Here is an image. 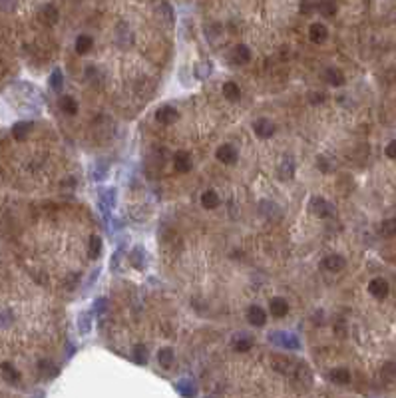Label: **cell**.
<instances>
[{
  "instance_id": "ba28073f",
  "label": "cell",
  "mask_w": 396,
  "mask_h": 398,
  "mask_svg": "<svg viewBox=\"0 0 396 398\" xmlns=\"http://www.w3.org/2000/svg\"><path fill=\"white\" fill-rule=\"evenodd\" d=\"M309 38L315 44H323L329 38V28L325 24H321V22H313L311 28H309Z\"/></svg>"
},
{
  "instance_id": "cb8c5ba5",
  "label": "cell",
  "mask_w": 396,
  "mask_h": 398,
  "mask_svg": "<svg viewBox=\"0 0 396 398\" xmlns=\"http://www.w3.org/2000/svg\"><path fill=\"white\" fill-rule=\"evenodd\" d=\"M217 203H219V196H217V192L207 190L205 194H201V205H203L205 209H215Z\"/></svg>"
},
{
  "instance_id": "836d02e7",
  "label": "cell",
  "mask_w": 396,
  "mask_h": 398,
  "mask_svg": "<svg viewBox=\"0 0 396 398\" xmlns=\"http://www.w3.org/2000/svg\"><path fill=\"white\" fill-rule=\"evenodd\" d=\"M40 373H42L44 377L52 379V377H56V375H58V369H56V365H54V363H50V361H42V363H40Z\"/></svg>"
},
{
  "instance_id": "7a4b0ae2",
  "label": "cell",
  "mask_w": 396,
  "mask_h": 398,
  "mask_svg": "<svg viewBox=\"0 0 396 398\" xmlns=\"http://www.w3.org/2000/svg\"><path fill=\"white\" fill-rule=\"evenodd\" d=\"M309 211H311L313 215L325 219V217H331V215L335 213V207H333L325 198L315 196V198H311V201H309Z\"/></svg>"
},
{
  "instance_id": "484cf974",
  "label": "cell",
  "mask_w": 396,
  "mask_h": 398,
  "mask_svg": "<svg viewBox=\"0 0 396 398\" xmlns=\"http://www.w3.org/2000/svg\"><path fill=\"white\" fill-rule=\"evenodd\" d=\"M92 44H94V40H92L90 36L82 34V36L76 38V52H78V54H88L90 48H92Z\"/></svg>"
},
{
  "instance_id": "4fadbf2b",
  "label": "cell",
  "mask_w": 396,
  "mask_h": 398,
  "mask_svg": "<svg viewBox=\"0 0 396 398\" xmlns=\"http://www.w3.org/2000/svg\"><path fill=\"white\" fill-rule=\"evenodd\" d=\"M231 60H233L235 64H247V62L251 60V50H249L245 44H237V46L233 48V52H231Z\"/></svg>"
},
{
  "instance_id": "d6a6232c",
  "label": "cell",
  "mask_w": 396,
  "mask_h": 398,
  "mask_svg": "<svg viewBox=\"0 0 396 398\" xmlns=\"http://www.w3.org/2000/svg\"><path fill=\"white\" fill-rule=\"evenodd\" d=\"M148 359H150V355H148V349H146L144 345H138V347L134 349V361H136L138 365H146V363H148Z\"/></svg>"
},
{
  "instance_id": "83f0119b",
  "label": "cell",
  "mask_w": 396,
  "mask_h": 398,
  "mask_svg": "<svg viewBox=\"0 0 396 398\" xmlns=\"http://www.w3.org/2000/svg\"><path fill=\"white\" fill-rule=\"evenodd\" d=\"M379 233L383 237H395L396 235V219H385L379 227Z\"/></svg>"
},
{
  "instance_id": "4316f807",
  "label": "cell",
  "mask_w": 396,
  "mask_h": 398,
  "mask_svg": "<svg viewBox=\"0 0 396 398\" xmlns=\"http://www.w3.org/2000/svg\"><path fill=\"white\" fill-rule=\"evenodd\" d=\"M319 12L323 14V16H327V18H331V16H335L337 14V2L335 0H323V2H319Z\"/></svg>"
},
{
  "instance_id": "74e56055",
  "label": "cell",
  "mask_w": 396,
  "mask_h": 398,
  "mask_svg": "<svg viewBox=\"0 0 396 398\" xmlns=\"http://www.w3.org/2000/svg\"><path fill=\"white\" fill-rule=\"evenodd\" d=\"M317 166H319V170H321L323 174L333 172V164H331V160H327L325 156H319V158H317Z\"/></svg>"
},
{
  "instance_id": "f1b7e54d",
  "label": "cell",
  "mask_w": 396,
  "mask_h": 398,
  "mask_svg": "<svg viewBox=\"0 0 396 398\" xmlns=\"http://www.w3.org/2000/svg\"><path fill=\"white\" fill-rule=\"evenodd\" d=\"M100 251H102V239L100 237H90V243H88V253H90V259H98L100 257Z\"/></svg>"
},
{
  "instance_id": "9a60e30c",
  "label": "cell",
  "mask_w": 396,
  "mask_h": 398,
  "mask_svg": "<svg viewBox=\"0 0 396 398\" xmlns=\"http://www.w3.org/2000/svg\"><path fill=\"white\" fill-rule=\"evenodd\" d=\"M269 307H271V313L275 317H285L289 313V303L283 299V297H273L269 301Z\"/></svg>"
},
{
  "instance_id": "8d00e7d4",
  "label": "cell",
  "mask_w": 396,
  "mask_h": 398,
  "mask_svg": "<svg viewBox=\"0 0 396 398\" xmlns=\"http://www.w3.org/2000/svg\"><path fill=\"white\" fill-rule=\"evenodd\" d=\"M381 375H383V377H385L387 381H391V379H396V363H387V365L383 367Z\"/></svg>"
},
{
  "instance_id": "7402d4cb",
  "label": "cell",
  "mask_w": 396,
  "mask_h": 398,
  "mask_svg": "<svg viewBox=\"0 0 396 398\" xmlns=\"http://www.w3.org/2000/svg\"><path fill=\"white\" fill-rule=\"evenodd\" d=\"M223 96L227 100H231V102H237L241 98V90H239V86L235 82H225L223 84Z\"/></svg>"
},
{
  "instance_id": "6da1fadb",
  "label": "cell",
  "mask_w": 396,
  "mask_h": 398,
  "mask_svg": "<svg viewBox=\"0 0 396 398\" xmlns=\"http://www.w3.org/2000/svg\"><path fill=\"white\" fill-rule=\"evenodd\" d=\"M271 343H275L277 347L287 349V351H297V349H301L299 339H297L295 335H291V333H285V331H275V333H271Z\"/></svg>"
},
{
  "instance_id": "5b68a950",
  "label": "cell",
  "mask_w": 396,
  "mask_h": 398,
  "mask_svg": "<svg viewBox=\"0 0 396 398\" xmlns=\"http://www.w3.org/2000/svg\"><path fill=\"white\" fill-rule=\"evenodd\" d=\"M275 124L269 120V118H259L255 124H253V132H255V136L257 138H261V140H267V138H271L273 134H275Z\"/></svg>"
},
{
  "instance_id": "f35d334b",
  "label": "cell",
  "mask_w": 396,
  "mask_h": 398,
  "mask_svg": "<svg viewBox=\"0 0 396 398\" xmlns=\"http://www.w3.org/2000/svg\"><path fill=\"white\" fill-rule=\"evenodd\" d=\"M12 323V313L6 309V311H0V329H4V327H8Z\"/></svg>"
},
{
  "instance_id": "3957f363",
  "label": "cell",
  "mask_w": 396,
  "mask_h": 398,
  "mask_svg": "<svg viewBox=\"0 0 396 398\" xmlns=\"http://www.w3.org/2000/svg\"><path fill=\"white\" fill-rule=\"evenodd\" d=\"M369 293H371L375 299H387L389 293H391V285H389L387 279L375 277V279L369 283Z\"/></svg>"
},
{
  "instance_id": "7c38bea8",
  "label": "cell",
  "mask_w": 396,
  "mask_h": 398,
  "mask_svg": "<svg viewBox=\"0 0 396 398\" xmlns=\"http://www.w3.org/2000/svg\"><path fill=\"white\" fill-rule=\"evenodd\" d=\"M247 321H249L253 327H263V325L267 323V313H265V309H261V307H257V305L249 307V311H247Z\"/></svg>"
},
{
  "instance_id": "ffe728a7",
  "label": "cell",
  "mask_w": 396,
  "mask_h": 398,
  "mask_svg": "<svg viewBox=\"0 0 396 398\" xmlns=\"http://www.w3.org/2000/svg\"><path fill=\"white\" fill-rule=\"evenodd\" d=\"M293 174H295V164H293V160H291V158L283 160L281 166H279V178L285 180V182H289V180L293 178Z\"/></svg>"
},
{
  "instance_id": "d590c367",
  "label": "cell",
  "mask_w": 396,
  "mask_h": 398,
  "mask_svg": "<svg viewBox=\"0 0 396 398\" xmlns=\"http://www.w3.org/2000/svg\"><path fill=\"white\" fill-rule=\"evenodd\" d=\"M211 74V64L209 62H199L196 66V76L198 78H207Z\"/></svg>"
},
{
  "instance_id": "8fae6325",
  "label": "cell",
  "mask_w": 396,
  "mask_h": 398,
  "mask_svg": "<svg viewBox=\"0 0 396 398\" xmlns=\"http://www.w3.org/2000/svg\"><path fill=\"white\" fill-rule=\"evenodd\" d=\"M215 158L221 162V164H235L237 162V150L233 148V146H229V144H225V146H221V148H217V152H215Z\"/></svg>"
},
{
  "instance_id": "2e32d148",
  "label": "cell",
  "mask_w": 396,
  "mask_h": 398,
  "mask_svg": "<svg viewBox=\"0 0 396 398\" xmlns=\"http://www.w3.org/2000/svg\"><path fill=\"white\" fill-rule=\"evenodd\" d=\"M30 130H32V124H30V122H18V124L12 126V136H14V140L24 142V140L28 138Z\"/></svg>"
},
{
  "instance_id": "60d3db41",
  "label": "cell",
  "mask_w": 396,
  "mask_h": 398,
  "mask_svg": "<svg viewBox=\"0 0 396 398\" xmlns=\"http://www.w3.org/2000/svg\"><path fill=\"white\" fill-rule=\"evenodd\" d=\"M309 100H311V104H321V102H325V94L323 92H313L309 96Z\"/></svg>"
},
{
  "instance_id": "ac0fdd59",
  "label": "cell",
  "mask_w": 396,
  "mask_h": 398,
  "mask_svg": "<svg viewBox=\"0 0 396 398\" xmlns=\"http://www.w3.org/2000/svg\"><path fill=\"white\" fill-rule=\"evenodd\" d=\"M116 203V190H102L100 192V205L104 207V211H110Z\"/></svg>"
},
{
  "instance_id": "d6986e66",
  "label": "cell",
  "mask_w": 396,
  "mask_h": 398,
  "mask_svg": "<svg viewBox=\"0 0 396 398\" xmlns=\"http://www.w3.org/2000/svg\"><path fill=\"white\" fill-rule=\"evenodd\" d=\"M58 106H60V110H62L64 114H68V116H74V114L78 112V104H76V100L70 98V96H62L60 102H58Z\"/></svg>"
},
{
  "instance_id": "1f68e13d",
  "label": "cell",
  "mask_w": 396,
  "mask_h": 398,
  "mask_svg": "<svg viewBox=\"0 0 396 398\" xmlns=\"http://www.w3.org/2000/svg\"><path fill=\"white\" fill-rule=\"evenodd\" d=\"M50 86H52V90H56V92L62 90V86H64V76H62V70H60V68H56V70L52 72V76H50Z\"/></svg>"
},
{
  "instance_id": "e0dca14e",
  "label": "cell",
  "mask_w": 396,
  "mask_h": 398,
  "mask_svg": "<svg viewBox=\"0 0 396 398\" xmlns=\"http://www.w3.org/2000/svg\"><path fill=\"white\" fill-rule=\"evenodd\" d=\"M325 80L331 86H343L345 84V74L339 68H329V70H325Z\"/></svg>"
},
{
  "instance_id": "f546056e",
  "label": "cell",
  "mask_w": 396,
  "mask_h": 398,
  "mask_svg": "<svg viewBox=\"0 0 396 398\" xmlns=\"http://www.w3.org/2000/svg\"><path fill=\"white\" fill-rule=\"evenodd\" d=\"M251 347H253V341H251L249 337H243V335H241V337H237V339L233 341V349H235L237 353H247Z\"/></svg>"
},
{
  "instance_id": "ab89813d",
  "label": "cell",
  "mask_w": 396,
  "mask_h": 398,
  "mask_svg": "<svg viewBox=\"0 0 396 398\" xmlns=\"http://www.w3.org/2000/svg\"><path fill=\"white\" fill-rule=\"evenodd\" d=\"M385 154H387V158H391V160H396V140H393L387 148H385Z\"/></svg>"
},
{
  "instance_id": "52a82bcc",
  "label": "cell",
  "mask_w": 396,
  "mask_h": 398,
  "mask_svg": "<svg viewBox=\"0 0 396 398\" xmlns=\"http://www.w3.org/2000/svg\"><path fill=\"white\" fill-rule=\"evenodd\" d=\"M178 118H180L178 110H176L174 106H170V104H166V106L158 108V112H156V120H158L160 124H166V126L174 124V122H176Z\"/></svg>"
},
{
  "instance_id": "8992f818",
  "label": "cell",
  "mask_w": 396,
  "mask_h": 398,
  "mask_svg": "<svg viewBox=\"0 0 396 398\" xmlns=\"http://www.w3.org/2000/svg\"><path fill=\"white\" fill-rule=\"evenodd\" d=\"M345 257L343 255H339V253H333V255H327L325 259H323V263H321V267L325 269V271H329V273H339V271H343L345 269Z\"/></svg>"
},
{
  "instance_id": "9c48e42d",
  "label": "cell",
  "mask_w": 396,
  "mask_h": 398,
  "mask_svg": "<svg viewBox=\"0 0 396 398\" xmlns=\"http://www.w3.org/2000/svg\"><path fill=\"white\" fill-rule=\"evenodd\" d=\"M40 20H42V24H46V26H54L56 22H58V18H60V14H58V8L54 6V4H44L42 8H40Z\"/></svg>"
},
{
  "instance_id": "d4e9b609",
  "label": "cell",
  "mask_w": 396,
  "mask_h": 398,
  "mask_svg": "<svg viewBox=\"0 0 396 398\" xmlns=\"http://www.w3.org/2000/svg\"><path fill=\"white\" fill-rule=\"evenodd\" d=\"M130 259H132V265H134L136 269H144V267H146V251H144V247H136V249L132 251Z\"/></svg>"
},
{
  "instance_id": "44dd1931",
  "label": "cell",
  "mask_w": 396,
  "mask_h": 398,
  "mask_svg": "<svg viewBox=\"0 0 396 398\" xmlns=\"http://www.w3.org/2000/svg\"><path fill=\"white\" fill-rule=\"evenodd\" d=\"M2 377H4V381L10 383V385L20 383V373H18L10 363H4V365H2Z\"/></svg>"
},
{
  "instance_id": "277c9868",
  "label": "cell",
  "mask_w": 396,
  "mask_h": 398,
  "mask_svg": "<svg viewBox=\"0 0 396 398\" xmlns=\"http://www.w3.org/2000/svg\"><path fill=\"white\" fill-rule=\"evenodd\" d=\"M271 367H273L277 373H283V375H293V371H295L297 363H295L293 359L285 357V355H275V357L271 359Z\"/></svg>"
},
{
  "instance_id": "b9f144b4",
  "label": "cell",
  "mask_w": 396,
  "mask_h": 398,
  "mask_svg": "<svg viewBox=\"0 0 396 398\" xmlns=\"http://www.w3.org/2000/svg\"><path fill=\"white\" fill-rule=\"evenodd\" d=\"M104 305H106V301H104V299H98V301H96V311L102 313V311H104Z\"/></svg>"
},
{
  "instance_id": "30bf717a",
  "label": "cell",
  "mask_w": 396,
  "mask_h": 398,
  "mask_svg": "<svg viewBox=\"0 0 396 398\" xmlns=\"http://www.w3.org/2000/svg\"><path fill=\"white\" fill-rule=\"evenodd\" d=\"M192 166H194V162H192V156L188 154V152H178L176 156H174V168H176V172H180V174H188L190 170H192Z\"/></svg>"
},
{
  "instance_id": "4dcf8cb0",
  "label": "cell",
  "mask_w": 396,
  "mask_h": 398,
  "mask_svg": "<svg viewBox=\"0 0 396 398\" xmlns=\"http://www.w3.org/2000/svg\"><path fill=\"white\" fill-rule=\"evenodd\" d=\"M90 319H92L90 313H80V317H78V329H80L82 335L90 333V329H92V321Z\"/></svg>"
},
{
  "instance_id": "5bb4252c",
  "label": "cell",
  "mask_w": 396,
  "mask_h": 398,
  "mask_svg": "<svg viewBox=\"0 0 396 398\" xmlns=\"http://www.w3.org/2000/svg\"><path fill=\"white\" fill-rule=\"evenodd\" d=\"M329 379H331L335 385H339V387H345V385H349V383H351V373H349V369H345V367H339V369H333V371H331Z\"/></svg>"
},
{
  "instance_id": "e575fe53",
  "label": "cell",
  "mask_w": 396,
  "mask_h": 398,
  "mask_svg": "<svg viewBox=\"0 0 396 398\" xmlns=\"http://www.w3.org/2000/svg\"><path fill=\"white\" fill-rule=\"evenodd\" d=\"M178 391H180L182 395H186V397H194V395H196V387H194L192 381H182V383L178 385Z\"/></svg>"
},
{
  "instance_id": "603a6c76",
  "label": "cell",
  "mask_w": 396,
  "mask_h": 398,
  "mask_svg": "<svg viewBox=\"0 0 396 398\" xmlns=\"http://www.w3.org/2000/svg\"><path fill=\"white\" fill-rule=\"evenodd\" d=\"M174 359H176V355H174V349H170V347H166V349H162L158 353V361H160V365L164 369H170L174 365Z\"/></svg>"
}]
</instances>
